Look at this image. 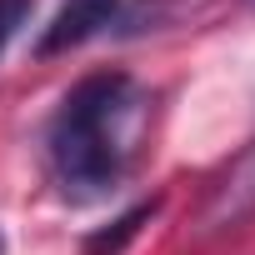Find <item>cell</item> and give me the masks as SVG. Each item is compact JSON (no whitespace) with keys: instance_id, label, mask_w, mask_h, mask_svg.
<instances>
[{"instance_id":"6da1fadb","label":"cell","mask_w":255,"mask_h":255,"mask_svg":"<svg viewBox=\"0 0 255 255\" xmlns=\"http://www.w3.org/2000/svg\"><path fill=\"white\" fill-rule=\"evenodd\" d=\"M145 115H150V95L140 80H130L125 70L85 75L60 100L45 135L55 190L70 205H95L110 190H120L125 170L140 155Z\"/></svg>"},{"instance_id":"7a4b0ae2","label":"cell","mask_w":255,"mask_h":255,"mask_svg":"<svg viewBox=\"0 0 255 255\" xmlns=\"http://www.w3.org/2000/svg\"><path fill=\"white\" fill-rule=\"evenodd\" d=\"M115 10H120V0H65V5L55 10V20L45 25V35H40L35 55H40V60H50V55H65V50H75V45L95 40V35L115 20Z\"/></svg>"},{"instance_id":"3957f363","label":"cell","mask_w":255,"mask_h":255,"mask_svg":"<svg viewBox=\"0 0 255 255\" xmlns=\"http://www.w3.org/2000/svg\"><path fill=\"white\" fill-rule=\"evenodd\" d=\"M250 215H255V145H250V150L230 165V175L215 185V195H210L200 225H205V230H235V225L250 220Z\"/></svg>"},{"instance_id":"277c9868","label":"cell","mask_w":255,"mask_h":255,"mask_svg":"<svg viewBox=\"0 0 255 255\" xmlns=\"http://www.w3.org/2000/svg\"><path fill=\"white\" fill-rule=\"evenodd\" d=\"M155 210H160V200H145V205H135V210H125L110 230H100V235H90V240H85V255H120V250H125V240H135V230H140Z\"/></svg>"},{"instance_id":"5b68a950","label":"cell","mask_w":255,"mask_h":255,"mask_svg":"<svg viewBox=\"0 0 255 255\" xmlns=\"http://www.w3.org/2000/svg\"><path fill=\"white\" fill-rule=\"evenodd\" d=\"M35 0H0V55H5V45L20 35V25L30 20Z\"/></svg>"}]
</instances>
